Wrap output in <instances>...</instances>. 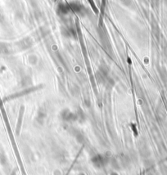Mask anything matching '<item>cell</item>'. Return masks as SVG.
I'll use <instances>...</instances> for the list:
<instances>
[{"mask_svg": "<svg viewBox=\"0 0 167 175\" xmlns=\"http://www.w3.org/2000/svg\"><path fill=\"white\" fill-rule=\"evenodd\" d=\"M93 163L98 167L104 166L107 163V159L103 155H96L93 159Z\"/></svg>", "mask_w": 167, "mask_h": 175, "instance_id": "6da1fadb", "label": "cell"}]
</instances>
